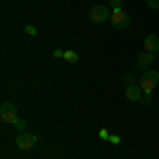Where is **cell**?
I'll return each mask as SVG.
<instances>
[{
    "mask_svg": "<svg viewBox=\"0 0 159 159\" xmlns=\"http://www.w3.org/2000/svg\"><path fill=\"white\" fill-rule=\"evenodd\" d=\"M110 142H115V144H117V142H121V138H119V136H110Z\"/></svg>",
    "mask_w": 159,
    "mask_h": 159,
    "instance_id": "cell-17",
    "label": "cell"
},
{
    "mask_svg": "<svg viewBox=\"0 0 159 159\" xmlns=\"http://www.w3.org/2000/svg\"><path fill=\"white\" fill-rule=\"evenodd\" d=\"M34 144H36V136L34 134L19 132L17 138H15V147L19 148V151H30V148H34Z\"/></svg>",
    "mask_w": 159,
    "mask_h": 159,
    "instance_id": "cell-3",
    "label": "cell"
},
{
    "mask_svg": "<svg viewBox=\"0 0 159 159\" xmlns=\"http://www.w3.org/2000/svg\"><path fill=\"white\" fill-rule=\"evenodd\" d=\"M151 100H153V93H144V96H142V104L148 106V104H151Z\"/></svg>",
    "mask_w": 159,
    "mask_h": 159,
    "instance_id": "cell-13",
    "label": "cell"
},
{
    "mask_svg": "<svg viewBox=\"0 0 159 159\" xmlns=\"http://www.w3.org/2000/svg\"><path fill=\"white\" fill-rule=\"evenodd\" d=\"M53 55H55V57H64V51H61V49H55V51H53Z\"/></svg>",
    "mask_w": 159,
    "mask_h": 159,
    "instance_id": "cell-16",
    "label": "cell"
},
{
    "mask_svg": "<svg viewBox=\"0 0 159 159\" xmlns=\"http://www.w3.org/2000/svg\"><path fill=\"white\" fill-rule=\"evenodd\" d=\"M7 110H15V104H13V102H2L0 112H7Z\"/></svg>",
    "mask_w": 159,
    "mask_h": 159,
    "instance_id": "cell-11",
    "label": "cell"
},
{
    "mask_svg": "<svg viewBox=\"0 0 159 159\" xmlns=\"http://www.w3.org/2000/svg\"><path fill=\"white\" fill-rule=\"evenodd\" d=\"M36 32H38V30L34 28V25H25V34H30V36H34Z\"/></svg>",
    "mask_w": 159,
    "mask_h": 159,
    "instance_id": "cell-14",
    "label": "cell"
},
{
    "mask_svg": "<svg viewBox=\"0 0 159 159\" xmlns=\"http://www.w3.org/2000/svg\"><path fill=\"white\" fill-rule=\"evenodd\" d=\"M64 60L70 61V64H76L79 61V53L76 51H64Z\"/></svg>",
    "mask_w": 159,
    "mask_h": 159,
    "instance_id": "cell-9",
    "label": "cell"
},
{
    "mask_svg": "<svg viewBox=\"0 0 159 159\" xmlns=\"http://www.w3.org/2000/svg\"><path fill=\"white\" fill-rule=\"evenodd\" d=\"M15 127H17V132H25V127H28V123H25L24 119H17V121H15Z\"/></svg>",
    "mask_w": 159,
    "mask_h": 159,
    "instance_id": "cell-10",
    "label": "cell"
},
{
    "mask_svg": "<svg viewBox=\"0 0 159 159\" xmlns=\"http://www.w3.org/2000/svg\"><path fill=\"white\" fill-rule=\"evenodd\" d=\"M144 47H147L148 53H157L159 51V36L157 34H148V36L144 38Z\"/></svg>",
    "mask_w": 159,
    "mask_h": 159,
    "instance_id": "cell-7",
    "label": "cell"
},
{
    "mask_svg": "<svg viewBox=\"0 0 159 159\" xmlns=\"http://www.w3.org/2000/svg\"><path fill=\"white\" fill-rule=\"evenodd\" d=\"M0 119H2V123H7V125H15V121L19 119V117H17V108L7 110V112H0Z\"/></svg>",
    "mask_w": 159,
    "mask_h": 159,
    "instance_id": "cell-8",
    "label": "cell"
},
{
    "mask_svg": "<svg viewBox=\"0 0 159 159\" xmlns=\"http://www.w3.org/2000/svg\"><path fill=\"white\" fill-rule=\"evenodd\" d=\"M110 7H112V11H115V9H121L123 0H110Z\"/></svg>",
    "mask_w": 159,
    "mask_h": 159,
    "instance_id": "cell-12",
    "label": "cell"
},
{
    "mask_svg": "<svg viewBox=\"0 0 159 159\" xmlns=\"http://www.w3.org/2000/svg\"><path fill=\"white\" fill-rule=\"evenodd\" d=\"M110 21H112V25H115L117 30H127V28L132 25V17L123 11V9H115L112 15H110Z\"/></svg>",
    "mask_w": 159,
    "mask_h": 159,
    "instance_id": "cell-2",
    "label": "cell"
},
{
    "mask_svg": "<svg viewBox=\"0 0 159 159\" xmlns=\"http://www.w3.org/2000/svg\"><path fill=\"white\" fill-rule=\"evenodd\" d=\"M125 96H127V100H132V102H138V100H142L144 91H142V87H140V85L129 83V85H127V89H125Z\"/></svg>",
    "mask_w": 159,
    "mask_h": 159,
    "instance_id": "cell-6",
    "label": "cell"
},
{
    "mask_svg": "<svg viewBox=\"0 0 159 159\" xmlns=\"http://www.w3.org/2000/svg\"><path fill=\"white\" fill-rule=\"evenodd\" d=\"M110 15H112V11H110L108 7L98 4V7H93V9H91V13H89V19H91L93 24H104L106 19H110Z\"/></svg>",
    "mask_w": 159,
    "mask_h": 159,
    "instance_id": "cell-4",
    "label": "cell"
},
{
    "mask_svg": "<svg viewBox=\"0 0 159 159\" xmlns=\"http://www.w3.org/2000/svg\"><path fill=\"white\" fill-rule=\"evenodd\" d=\"M148 9H159V0H147Z\"/></svg>",
    "mask_w": 159,
    "mask_h": 159,
    "instance_id": "cell-15",
    "label": "cell"
},
{
    "mask_svg": "<svg viewBox=\"0 0 159 159\" xmlns=\"http://www.w3.org/2000/svg\"><path fill=\"white\" fill-rule=\"evenodd\" d=\"M153 60H155V53H148V51H144V53H140V55H138V60H136V66H138L142 72H147V70H151L148 66L153 64Z\"/></svg>",
    "mask_w": 159,
    "mask_h": 159,
    "instance_id": "cell-5",
    "label": "cell"
},
{
    "mask_svg": "<svg viewBox=\"0 0 159 159\" xmlns=\"http://www.w3.org/2000/svg\"><path fill=\"white\" fill-rule=\"evenodd\" d=\"M157 83H159L157 70H147V72L142 74V79H140V87H142L144 93H153V89L157 87Z\"/></svg>",
    "mask_w": 159,
    "mask_h": 159,
    "instance_id": "cell-1",
    "label": "cell"
}]
</instances>
